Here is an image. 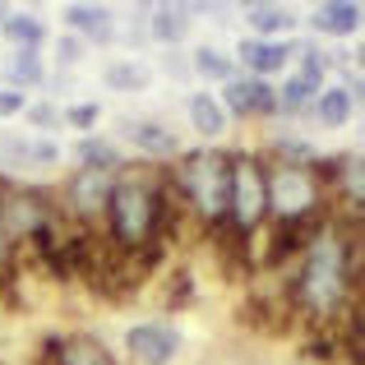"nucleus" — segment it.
I'll return each mask as SVG.
<instances>
[{
  "mask_svg": "<svg viewBox=\"0 0 365 365\" xmlns=\"http://www.w3.org/2000/svg\"><path fill=\"white\" fill-rule=\"evenodd\" d=\"M0 222H5V241L14 250L19 241H33L37 232L56 222V208L46 204L42 190H0Z\"/></svg>",
  "mask_w": 365,
  "mask_h": 365,
  "instance_id": "obj_5",
  "label": "nucleus"
},
{
  "mask_svg": "<svg viewBox=\"0 0 365 365\" xmlns=\"http://www.w3.org/2000/svg\"><path fill=\"white\" fill-rule=\"evenodd\" d=\"M42 361L46 365H116L98 338H46Z\"/></svg>",
  "mask_w": 365,
  "mask_h": 365,
  "instance_id": "obj_9",
  "label": "nucleus"
},
{
  "mask_svg": "<svg viewBox=\"0 0 365 365\" xmlns=\"http://www.w3.org/2000/svg\"><path fill=\"white\" fill-rule=\"evenodd\" d=\"M0 33L14 42V51H37V46L46 42V28L37 24L33 14H9V19H0Z\"/></svg>",
  "mask_w": 365,
  "mask_h": 365,
  "instance_id": "obj_14",
  "label": "nucleus"
},
{
  "mask_svg": "<svg viewBox=\"0 0 365 365\" xmlns=\"http://www.w3.org/2000/svg\"><path fill=\"white\" fill-rule=\"evenodd\" d=\"M222 116H277V93L264 79H227L222 88Z\"/></svg>",
  "mask_w": 365,
  "mask_h": 365,
  "instance_id": "obj_8",
  "label": "nucleus"
},
{
  "mask_svg": "<svg viewBox=\"0 0 365 365\" xmlns=\"http://www.w3.org/2000/svg\"><path fill=\"white\" fill-rule=\"evenodd\" d=\"M361 296V232H347L342 217H324L301 250V268L287 277V301L310 319H333Z\"/></svg>",
  "mask_w": 365,
  "mask_h": 365,
  "instance_id": "obj_1",
  "label": "nucleus"
},
{
  "mask_svg": "<svg viewBox=\"0 0 365 365\" xmlns=\"http://www.w3.org/2000/svg\"><path fill=\"white\" fill-rule=\"evenodd\" d=\"M250 24H255L259 33H287V28H292V14H287L282 5H250Z\"/></svg>",
  "mask_w": 365,
  "mask_h": 365,
  "instance_id": "obj_23",
  "label": "nucleus"
},
{
  "mask_svg": "<svg viewBox=\"0 0 365 365\" xmlns=\"http://www.w3.org/2000/svg\"><path fill=\"white\" fill-rule=\"evenodd\" d=\"M24 107H28V98H24V93H14V88H0V116H19Z\"/></svg>",
  "mask_w": 365,
  "mask_h": 365,
  "instance_id": "obj_30",
  "label": "nucleus"
},
{
  "mask_svg": "<svg viewBox=\"0 0 365 365\" xmlns=\"http://www.w3.org/2000/svg\"><path fill=\"white\" fill-rule=\"evenodd\" d=\"M148 33L158 37V42H180V37L190 33V19H185V9H158L153 14V24H148Z\"/></svg>",
  "mask_w": 365,
  "mask_h": 365,
  "instance_id": "obj_22",
  "label": "nucleus"
},
{
  "mask_svg": "<svg viewBox=\"0 0 365 365\" xmlns=\"http://www.w3.org/2000/svg\"><path fill=\"white\" fill-rule=\"evenodd\" d=\"M292 51H296L292 42H241L236 56H241V65H250L255 74H277Z\"/></svg>",
  "mask_w": 365,
  "mask_h": 365,
  "instance_id": "obj_11",
  "label": "nucleus"
},
{
  "mask_svg": "<svg viewBox=\"0 0 365 365\" xmlns=\"http://www.w3.org/2000/svg\"><path fill=\"white\" fill-rule=\"evenodd\" d=\"M264 195H268V217L273 222H296V227H310L319 222V208H324V190L314 185L310 167H287L277 162L273 171L264 176Z\"/></svg>",
  "mask_w": 365,
  "mask_h": 365,
  "instance_id": "obj_3",
  "label": "nucleus"
},
{
  "mask_svg": "<svg viewBox=\"0 0 365 365\" xmlns=\"http://www.w3.org/2000/svg\"><path fill=\"white\" fill-rule=\"evenodd\" d=\"M333 351H338V342H333L329 333H319V338L305 342V356H310V361H333Z\"/></svg>",
  "mask_w": 365,
  "mask_h": 365,
  "instance_id": "obj_27",
  "label": "nucleus"
},
{
  "mask_svg": "<svg viewBox=\"0 0 365 365\" xmlns=\"http://www.w3.org/2000/svg\"><path fill=\"white\" fill-rule=\"evenodd\" d=\"M56 56H61L65 65H79L83 61V42L79 37H61V42H56Z\"/></svg>",
  "mask_w": 365,
  "mask_h": 365,
  "instance_id": "obj_28",
  "label": "nucleus"
},
{
  "mask_svg": "<svg viewBox=\"0 0 365 365\" xmlns=\"http://www.w3.org/2000/svg\"><path fill=\"white\" fill-rule=\"evenodd\" d=\"M227 180H232V153H222V148L190 153V158L171 171V185H176L180 204L204 227L227 222Z\"/></svg>",
  "mask_w": 365,
  "mask_h": 365,
  "instance_id": "obj_2",
  "label": "nucleus"
},
{
  "mask_svg": "<svg viewBox=\"0 0 365 365\" xmlns=\"http://www.w3.org/2000/svg\"><path fill=\"white\" fill-rule=\"evenodd\" d=\"M120 134L134 143V148H143L148 158H176V153H180L176 134H171L162 120H130V116H125L120 120Z\"/></svg>",
  "mask_w": 365,
  "mask_h": 365,
  "instance_id": "obj_10",
  "label": "nucleus"
},
{
  "mask_svg": "<svg viewBox=\"0 0 365 365\" xmlns=\"http://www.w3.org/2000/svg\"><path fill=\"white\" fill-rule=\"evenodd\" d=\"M79 162L88 171H111V176H120V153H116V143H107V139H83L79 143Z\"/></svg>",
  "mask_w": 365,
  "mask_h": 365,
  "instance_id": "obj_18",
  "label": "nucleus"
},
{
  "mask_svg": "<svg viewBox=\"0 0 365 365\" xmlns=\"http://www.w3.org/2000/svg\"><path fill=\"white\" fill-rule=\"evenodd\" d=\"M33 162L37 167H56V162H61V148H56L51 139H37L33 143Z\"/></svg>",
  "mask_w": 365,
  "mask_h": 365,
  "instance_id": "obj_29",
  "label": "nucleus"
},
{
  "mask_svg": "<svg viewBox=\"0 0 365 365\" xmlns=\"http://www.w3.org/2000/svg\"><path fill=\"white\" fill-rule=\"evenodd\" d=\"M319 125H347L351 120V88H319V98L310 102Z\"/></svg>",
  "mask_w": 365,
  "mask_h": 365,
  "instance_id": "obj_16",
  "label": "nucleus"
},
{
  "mask_svg": "<svg viewBox=\"0 0 365 365\" xmlns=\"http://www.w3.org/2000/svg\"><path fill=\"white\" fill-rule=\"evenodd\" d=\"M5 190V185H0ZM5 259H9V241H5V222H0V268H5Z\"/></svg>",
  "mask_w": 365,
  "mask_h": 365,
  "instance_id": "obj_32",
  "label": "nucleus"
},
{
  "mask_svg": "<svg viewBox=\"0 0 365 365\" xmlns=\"http://www.w3.org/2000/svg\"><path fill=\"white\" fill-rule=\"evenodd\" d=\"M268 167L250 153H232V180H227V222L241 236H255L268 217V195H264Z\"/></svg>",
  "mask_w": 365,
  "mask_h": 365,
  "instance_id": "obj_4",
  "label": "nucleus"
},
{
  "mask_svg": "<svg viewBox=\"0 0 365 365\" xmlns=\"http://www.w3.org/2000/svg\"><path fill=\"white\" fill-rule=\"evenodd\" d=\"M190 120H195V130L204 134V139H213V134L227 130V116H222L213 93H195V98H190Z\"/></svg>",
  "mask_w": 365,
  "mask_h": 365,
  "instance_id": "obj_17",
  "label": "nucleus"
},
{
  "mask_svg": "<svg viewBox=\"0 0 365 365\" xmlns=\"http://www.w3.org/2000/svg\"><path fill=\"white\" fill-rule=\"evenodd\" d=\"M319 88H324V79H310V74H292L282 88H273V93H277V111H301V107H310V102L319 98Z\"/></svg>",
  "mask_w": 365,
  "mask_h": 365,
  "instance_id": "obj_15",
  "label": "nucleus"
},
{
  "mask_svg": "<svg viewBox=\"0 0 365 365\" xmlns=\"http://www.w3.org/2000/svg\"><path fill=\"white\" fill-rule=\"evenodd\" d=\"M28 116H33V125H42V130H46V125H56V120H61V116H56V107H33Z\"/></svg>",
  "mask_w": 365,
  "mask_h": 365,
  "instance_id": "obj_31",
  "label": "nucleus"
},
{
  "mask_svg": "<svg viewBox=\"0 0 365 365\" xmlns=\"http://www.w3.org/2000/svg\"><path fill=\"white\" fill-rule=\"evenodd\" d=\"M98 116H102V111L93 107V102H79V107H70V111H65V120H70L74 130H93V125H98Z\"/></svg>",
  "mask_w": 365,
  "mask_h": 365,
  "instance_id": "obj_26",
  "label": "nucleus"
},
{
  "mask_svg": "<svg viewBox=\"0 0 365 365\" xmlns=\"http://www.w3.org/2000/svg\"><path fill=\"white\" fill-rule=\"evenodd\" d=\"M190 70L195 74H204V79H236V70H232V56H222L217 46H199L195 51V61H190Z\"/></svg>",
  "mask_w": 365,
  "mask_h": 365,
  "instance_id": "obj_20",
  "label": "nucleus"
},
{
  "mask_svg": "<svg viewBox=\"0 0 365 365\" xmlns=\"http://www.w3.org/2000/svg\"><path fill=\"white\" fill-rule=\"evenodd\" d=\"M148 83H153V74L143 70V65H134V61H120V65L107 70V88H116V93H143Z\"/></svg>",
  "mask_w": 365,
  "mask_h": 365,
  "instance_id": "obj_21",
  "label": "nucleus"
},
{
  "mask_svg": "<svg viewBox=\"0 0 365 365\" xmlns=\"http://www.w3.org/2000/svg\"><path fill=\"white\" fill-rule=\"evenodd\" d=\"M190 292H195V277H190L185 268H176V273H171V282H167V305H185Z\"/></svg>",
  "mask_w": 365,
  "mask_h": 365,
  "instance_id": "obj_24",
  "label": "nucleus"
},
{
  "mask_svg": "<svg viewBox=\"0 0 365 365\" xmlns=\"http://www.w3.org/2000/svg\"><path fill=\"white\" fill-rule=\"evenodd\" d=\"M0 19H5V14H0Z\"/></svg>",
  "mask_w": 365,
  "mask_h": 365,
  "instance_id": "obj_33",
  "label": "nucleus"
},
{
  "mask_svg": "<svg viewBox=\"0 0 365 365\" xmlns=\"http://www.w3.org/2000/svg\"><path fill=\"white\" fill-rule=\"evenodd\" d=\"M111 185H116V176H111V171L79 167L70 176V185H65V213L79 217V222L102 217V213H107V199H111Z\"/></svg>",
  "mask_w": 365,
  "mask_h": 365,
  "instance_id": "obj_6",
  "label": "nucleus"
},
{
  "mask_svg": "<svg viewBox=\"0 0 365 365\" xmlns=\"http://www.w3.org/2000/svg\"><path fill=\"white\" fill-rule=\"evenodd\" d=\"M70 28L74 33H83V37H93V42H111L116 37V28H111V14L102 5H70Z\"/></svg>",
  "mask_w": 365,
  "mask_h": 365,
  "instance_id": "obj_13",
  "label": "nucleus"
},
{
  "mask_svg": "<svg viewBox=\"0 0 365 365\" xmlns=\"http://www.w3.org/2000/svg\"><path fill=\"white\" fill-rule=\"evenodd\" d=\"M125 347L143 365H167V361H176V351H180V333L167 329V324H134V329L125 333Z\"/></svg>",
  "mask_w": 365,
  "mask_h": 365,
  "instance_id": "obj_7",
  "label": "nucleus"
},
{
  "mask_svg": "<svg viewBox=\"0 0 365 365\" xmlns=\"http://www.w3.org/2000/svg\"><path fill=\"white\" fill-rule=\"evenodd\" d=\"M0 158H5L9 167H19V162H33V143H24V139H0Z\"/></svg>",
  "mask_w": 365,
  "mask_h": 365,
  "instance_id": "obj_25",
  "label": "nucleus"
},
{
  "mask_svg": "<svg viewBox=\"0 0 365 365\" xmlns=\"http://www.w3.org/2000/svg\"><path fill=\"white\" fill-rule=\"evenodd\" d=\"M314 33H333V37H351L361 28V5L342 0V5H319L314 9Z\"/></svg>",
  "mask_w": 365,
  "mask_h": 365,
  "instance_id": "obj_12",
  "label": "nucleus"
},
{
  "mask_svg": "<svg viewBox=\"0 0 365 365\" xmlns=\"http://www.w3.org/2000/svg\"><path fill=\"white\" fill-rule=\"evenodd\" d=\"M5 79L14 83V93L28 88V83H42L46 70H42V61H37V51H14V56H9V61H5Z\"/></svg>",
  "mask_w": 365,
  "mask_h": 365,
  "instance_id": "obj_19",
  "label": "nucleus"
}]
</instances>
